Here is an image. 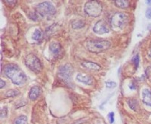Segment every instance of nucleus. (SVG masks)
<instances>
[{
	"instance_id": "4",
	"label": "nucleus",
	"mask_w": 151,
	"mask_h": 124,
	"mask_svg": "<svg viewBox=\"0 0 151 124\" xmlns=\"http://www.w3.org/2000/svg\"><path fill=\"white\" fill-rule=\"evenodd\" d=\"M73 74V67L70 64H67L59 67L58 76L65 84L68 86L72 85V76Z\"/></svg>"
},
{
	"instance_id": "22",
	"label": "nucleus",
	"mask_w": 151,
	"mask_h": 124,
	"mask_svg": "<svg viewBox=\"0 0 151 124\" xmlns=\"http://www.w3.org/2000/svg\"><path fill=\"white\" fill-rule=\"evenodd\" d=\"M3 2H4V3L6 4L8 6H10V7H13V6H14V5H16V3H17V1H12V0H9V1H6V0H5V1H3Z\"/></svg>"
},
{
	"instance_id": "8",
	"label": "nucleus",
	"mask_w": 151,
	"mask_h": 124,
	"mask_svg": "<svg viewBox=\"0 0 151 124\" xmlns=\"http://www.w3.org/2000/svg\"><path fill=\"white\" fill-rule=\"evenodd\" d=\"M93 30H94V33H98V34H104V33H107L110 32V29L103 20L98 21L96 24H94Z\"/></svg>"
},
{
	"instance_id": "18",
	"label": "nucleus",
	"mask_w": 151,
	"mask_h": 124,
	"mask_svg": "<svg viewBox=\"0 0 151 124\" xmlns=\"http://www.w3.org/2000/svg\"><path fill=\"white\" fill-rule=\"evenodd\" d=\"M14 124H28L27 117L24 115L19 116L14 120Z\"/></svg>"
},
{
	"instance_id": "15",
	"label": "nucleus",
	"mask_w": 151,
	"mask_h": 124,
	"mask_svg": "<svg viewBox=\"0 0 151 124\" xmlns=\"http://www.w3.org/2000/svg\"><path fill=\"white\" fill-rule=\"evenodd\" d=\"M115 5L120 9H127L130 6V1L129 0H116L114 2Z\"/></svg>"
},
{
	"instance_id": "20",
	"label": "nucleus",
	"mask_w": 151,
	"mask_h": 124,
	"mask_svg": "<svg viewBox=\"0 0 151 124\" xmlns=\"http://www.w3.org/2000/svg\"><path fill=\"white\" fill-rule=\"evenodd\" d=\"M132 62H133V64H134V68L137 70L138 66H139V63H140L139 55H136L135 56L132 58Z\"/></svg>"
},
{
	"instance_id": "23",
	"label": "nucleus",
	"mask_w": 151,
	"mask_h": 124,
	"mask_svg": "<svg viewBox=\"0 0 151 124\" xmlns=\"http://www.w3.org/2000/svg\"><path fill=\"white\" fill-rule=\"evenodd\" d=\"M116 83L115 82L110 81V82H106V88L111 89V88H114V87H116Z\"/></svg>"
},
{
	"instance_id": "28",
	"label": "nucleus",
	"mask_w": 151,
	"mask_h": 124,
	"mask_svg": "<svg viewBox=\"0 0 151 124\" xmlns=\"http://www.w3.org/2000/svg\"><path fill=\"white\" fill-rule=\"evenodd\" d=\"M149 56L150 57H151V48H150V52H149Z\"/></svg>"
},
{
	"instance_id": "16",
	"label": "nucleus",
	"mask_w": 151,
	"mask_h": 124,
	"mask_svg": "<svg viewBox=\"0 0 151 124\" xmlns=\"http://www.w3.org/2000/svg\"><path fill=\"white\" fill-rule=\"evenodd\" d=\"M33 39L37 42H40L43 39V33L40 29H36L33 34Z\"/></svg>"
},
{
	"instance_id": "27",
	"label": "nucleus",
	"mask_w": 151,
	"mask_h": 124,
	"mask_svg": "<svg viewBox=\"0 0 151 124\" xmlns=\"http://www.w3.org/2000/svg\"><path fill=\"white\" fill-rule=\"evenodd\" d=\"M0 82H1V86H0V88L2 89L4 87V86H5V82L3 81L2 79H1V80H0Z\"/></svg>"
},
{
	"instance_id": "11",
	"label": "nucleus",
	"mask_w": 151,
	"mask_h": 124,
	"mask_svg": "<svg viewBox=\"0 0 151 124\" xmlns=\"http://www.w3.org/2000/svg\"><path fill=\"white\" fill-rule=\"evenodd\" d=\"M42 94V89L40 86H34L31 88L29 92V98L31 101H36Z\"/></svg>"
},
{
	"instance_id": "7",
	"label": "nucleus",
	"mask_w": 151,
	"mask_h": 124,
	"mask_svg": "<svg viewBox=\"0 0 151 124\" xmlns=\"http://www.w3.org/2000/svg\"><path fill=\"white\" fill-rule=\"evenodd\" d=\"M25 64L29 70L36 73L39 74L42 70V64L41 61L36 55L30 53L27 55L25 58Z\"/></svg>"
},
{
	"instance_id": "13",
	"label": "nucleus",
	"mask_w": 151,
	"mask_h": 124,
	"mask_svg": "<svg viewBox=\"0 0 151 124\" xmlns=\"http://www.w3.org/2000/svg\"><path fill=\"white\" fill-rule=\"evenodd\" d=\"M82 65L83 67H86V69L88 70H92V71H99L101 67L99 65V64H96V63H94V62H91V61H83L82 62Z\"/></svg>"
},
{
	"instance_id": "5",
	"label": "nucleus",
	"mask_w": 151,
	"mask_h": 124,
	"mask_svg": "<svg viewBox=\"0 0 151 124\" xmlns=\"http://www.w3.org/2000/svg\"><path fill=\"white\" fill-rule=\"evenodd\" d=\"M35 12L38 16L42 17H52L56 13V9L52 3L48 2H43L36 5Z\"/></svg>"
},
{
	"instance_id": "19",
	"label": "nucleus",
	"mask_w": 151,
	"mask_h": 124,
	"mask_svg": "<svg viewBox=\"0 0 151 124\" xmlns=\"http://www.w3.org/2000/svg\"><path fill=\"white\" fill-rule=\"evenodd\" d=\"M20 94V92L17 89H10L9 91L6 92L5 93V95L7 97H15L17 95H18Z\"/></svg>"
},
{
	"instance_id": "6",
	"label": "nucleus",
	"mask_w": 151,
	"mask_h": 124,
	"mask_svg": "<svg viewBox=\"0 0 151 124\" xmlns=\"http://www.w3.org/2000/svg\"><path fill=\"white\" fill-rule=\"evenodd\" d=\"M102 5L98 1H88L84 6L86 14L90 17H98L101 14Z\"/></svg>"
},
{
	"instance_id": "26",
	"label": "nucleus",
	"mask_w": 151,
	"mask_h": 124,
	"mask_svg": "<svg viewBox=\"0 0 151 124\" xmlns=\"http://www.w3.org/2000/svg\"><path fill=\"white\" fill-rule=\"evenodd\" d=\"M145 14H146L147 18H148V19H150L151 18V8H149V9L146 11V13H145Z\"/></svg>"
},
{
	"instance_id": "10",
	"label": "nucleus",
	"mask_w": 151,
	"mask_h": 124,
	"mask_svg": "<svg viewBox=\"0 0 151 124\" xmlns=\"http://www.w3.org/2000/svg\"><path fill=\"white\" fill-rule=\"evenodd\" d=\"M50 51L54 55V57L55 58H59L60 55H62L63 52V48H62L61 45L59 43L57 42H54V43H51L50 45Z\"/></svg>"
},
{
	"instance_id": "24",
	"label": "nucleus",
	"mask_w": 151,
	"mask_h": 124,
	"mask_svg": "<svg viewBox=\"0 0 151 124\" xmlns=\"http://www.w3.org/2000/svg\"><path fill=\"white\" fill-rule=\"evenodd\" d=\"M129 87L131 90H136L137 88V86L134 82H131L129 85Z\"/></svg>"
},
{
	"instance_id": "1",
	"label": "nucleus",
	"mask_w": 151,
	"mask_h": 124,
	"mask_svg": "<svg viewBox=\"0 0 151 124\" xmlns=\"http://www.w3.org/2000/svg\"><path fill=\"white\" fill-rule=\"evenodd\" d=\"M4 74L12 80V83L17 86L24 85L27 81L26 74L17 64H9L5 65L4 67Z\"/></svg>"
},
{
	"instance_id": "9",
	"label": "nucleus",
	"mask_w": 151,
	"mask_h": 124,
	"mask_svg": "<svg viewBox=\"0 0 151 124\" xmlns=\"http://www.w3.org/2000/svg\"><path fill=\"white\" fill-rule=\"evenodd\" d=\"M76 79L80 83H84L86 85L91 86V85L94 84V77L89 74H85V73H79L76 75Z\"/></svg>"
},
{
	"instance_id": "12",
	"label": "nucleus",
	"mask_w": 151,
	"mask_h": 124,
	"mask_svg": "<svg viewBox=\"0 0 151 124\" xmlns=\"http://www.w3.org/2000/svg\"><path fill=\"white\" fill-rule=\"evenodd\" d=\"M142 100L145 105L151 107V89H144L142 91Z\"/></svg>"
},
{
	"instance_id": "14",
	"label": "nucleus",
	"mask_w": 151,
	"mask_h": 124,
	"mask_svg": "<svg viewBox=\"0 0 151 124\" xmlns=\"http://www.w3.org/2000/svg\"><path fill=\"white\" fill-rule=\"evenodd\" d=\"M127 103L129 105V107L134 111H137L140 108V105L139 102H137V99L134 98H130L127 100Z\"/></svg>"
},
{
	"instance_id": "3",
	"label": "nucleus",
	"mask_w": 151,
	"mask_h": 124,
	"mask_svg": "<svg viewBox=\"0 0 151 124\" xmlns=\"http://www.w3.org/2000/svg\"><path fill=\"white\" fill-rule=\"evenodd\" d=\"M129 17V14L125 12H116L111 18L112 27L115 30H122L128 24Z\"/></svg>"
},
{
	"instance_id": "17",
	"label": "nucleus",
	"mask_w": 151,
	"mask_h": 124,
	"mask_svg": "<svg viewBox=\"0 0 151 124\" xmlns=\"http://www.w3.org/2000/svg\"><path fill=\"white\" fill-rule=\"evenodd\" d=\"M85 25H86V23L83 20H76L72 22V27L75 30L81 29L85 27Z\"/></svg>"
},
{
	"instance_id": "25",
	"label": "nucleus",
	"mask_w": 151,
	"mask_h": 124,
	"mask_svg": "<svg viewBox=\"0 0 151 124\" xmlns=\"http://www.w3.org/2000/svg\"><path fill=\"white\" fill-rule=\"evenodd\" d=\"M108 117L109 120H110V123H113L114 122V113L110 112V114H108Z\"/></svg>"
},
{
	"instance_id": "21",
	"label": "nucleus",
	"mask_w": 151,
	"mask_h": 124,
	"mask_svg": "<svg viewBox=\"0 0 151 124\" xmlns=\"http://www.w3.org/2000/svg\"><path fill=\"white\" fill-rule=\"evenodd\" d=\"M1 114H0V116H1V118H5V117H7V114H8V107H6V106H4V107H2V108L1 109Z\"/></svg>"
},
{
	"instance_id": "2",
	"label": "nucleus",
	"mask_w": 151,
	"mask_h": 124,
	"mask_svg": "<svg viewBox=\"0 0 151 124\" xmlns=\"http://www.w3.org/2000/svg\"><path fill=\"white\" fill-rule=\"evenodd\" d=\"M111 43L105 40H88L86 43L87 49L92 53H100L110 48Z\"/></svg>"
}]
</instances>
